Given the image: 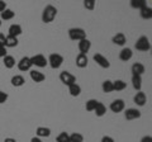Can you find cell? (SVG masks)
<instances>
[{"label": "cell", "instance_id": "6da1fadb", "mask_svg": "<svg viewBox=\"0 0 152 142\" xmlns=\"http://www.w3.org/2000/svg\"><path fill=\"white\" fill-rule=\"evenodd\" d=\"M57 15V8L53 5H46L42 12V22L43 23H52Z\"/></svg>", "mask_w": 152, "mask_h": 142}, {"label": "cell", "instance_id": "7a4b0ae2", "mask_svg": "<svg viewBox=\"0 0 152 142\" xmlns=\"http://www.w3.org/2000/svg\"><path fill=\"white\" fill-rule=\"evenodd\" d=\"M69 38L71 41H83L86 38V32L83 28H79V27H74V28H70L69 29Z\"/></svg>", "mask_w": 152, "mask_h": 142}, {"label": "cell", "instance_id": "3957f363", "mask_svg": "<svg viewBox=\"0 0 152 142\" xmlns=\"http://www.w3.org/2000/svg\"><path fill=\"white\" fill-rule=\"evenodd\" d=\"M47 62H48V65L53 70H57L64 64V56L60 53H51L48 56V59H47Z\"/></svg>", "mask_w": 152, "mask_h": 142}, {"label": "cell", "instance_id": "277c9868", "mask_svg": "<svg viewBox=\"0 0 152 142\" xmlns=\"http://www.w3.org/2000/svg\"><path fill=\"white\" fill-rule=\"evenodd\" d=\"M134 48L141 52H147L151 50V42L146 36H141L134 43Z\"/></svg>", "mask_w": 152, "mask_h": 142}, {"label": "cell", "instance_id": "5b68a950", "mask_svg": "<svg viewBox=\"0 0 152 142\" xmlns=\"http://www.w3.org/2000/svg\"><path fill=\"white\" fill-rule=\"evenodd\" d=\"M31 62H32V66H36V67H46V66L48 65L47 59L42 53H37L34 56H32Z\"/></svg>", "mask_w": 152, "mask_h": 142}, {"label": "cell", "instance_id": "8992f818", "mask_svg": "<svg viewBox=\"0 0 152 142\" xmlns=\"http://www.w3.org/2000/svg\"><path fill=\"white\" fill-rule=\"evenodd\" d=\"M60 81L64 85H66V86H70V85L76 83V78L71 72H69V71H62L60 74Z\"/></svg>", "mask_w": 152, "mask_h": 142}, {"label": "cell", "instance_id": "52a82bcc", "mask_svg": "<svg viewBox=\"0 0 152 142\" xmlns=\"http://www.w3.org/2000/svg\"><path fill=\"white\" fill-rule=\"evenodd\" d=\"M124 108H126V103L123 99H115V100H113L110 103V105H109V109L113 113H121L124 111Z\"/></svg>", "mask_w": 152, "mask_h": 142}, {"label": "cell", "instance_id": "ba28073f", "mask_svg": "<svg viewBox=\"0 0 152 142\" xmlns=\"http://www.w3.org/2000/svg\"><path fill=\"white\" fill-rule=\"evenodd\" d=\"M17 66H18L19 71H23V72H26V71H31V69H32L31 57H28V56H24V57H22L20 60L18 61Z\"/></svg>", "mask_w": 152, "mask_h": 142}, {"label": "cell", "instance_id": "9c48e42d", "mask_svg": "<svg viewBox=\"0 0 152 142\" xmlns=\"http://www.w3.org/2000/svg\"><path fill=\"white\" fill-rule=\"evenodd\" d=\"M93 60L99 66H100L102 69H109V67H110V62H109V60L105 57V56H103L102 53H95L93 56Z\"/></svg>", "mask_w": 152, "mask_h": 142}, {"label": "cell", "instance_id": "30bf717a", "mask_svg": "<svg viewBox=\"0 0 152 142\" xmlns=\"http://www.w3.org/2000/svg\"><path fill=\"white\" fill-rule=\"evenodd\" d=\"M124 118L127 121H134L141 118V112L137 108H128L124 112Z\"/></svg>", "mask_w": 152, "mask_h": 142}, {"label": "cell", "instance_id": "8fae6325", "mask_svg": "<svg viewBox=\"0 0 152 142\" xmlns=\"http://www.w3.org/2000/svg\"><path fill=\"white\" fill-rule=\"evenodd\" d=\"M79 51H80V53L81 55H86L88 52L90 51V48H91V42H90L88 38H85L83 41H79Z\"/></svg>", "mask_w": 152, "mask_h": 142}, {"label": "cell", "instance_id": "7c38bea8", "mask_svg": "<svg viewBox=\"0 0 152 142\" xmlns=\"http://www.w3.org/2000/svg\"><path fill=\"white\" fill-rule=\"evenodd\" d=\"M147 102V97L143 91H137L136 95L133 97V103L137 104L138 107H143Z\"/></svg>", "mask_w": 152, "mask_h": 142}, {"label": "cell", "instance_id": "4fadbf2b", "mask_svg": "<svg viewBox=\"0 0 152 142\" xmlns=\"http://www.w3.org/2000/svg\"><path fill=\"white\" fill-rule=\"evenodd\" d=\"M112 42H113L114 45H117V46H124V45H126V42H127V37H126L124 33L118 32L117 34H114V36H113Z\"/></svg>", "mask_w": 152, "mask_h": 142}, {"label": "cell", "instance_id": "5bb4252c", "mask_svg": "<svg viewBox=\"0 0 152 142\" xmlns=\"http://www.w3.org/2000/svg\"><path fill=\"white\" fill-rule=\"evenodd\" d=\"M132 57H133V52L131 48H128V47L122 48V51L119 52V60L123 61V62H128Z\"/></svg>", "mask_w": 152, "mask_h": 142}, {"label": "cell", "instance_id": "9a60e30c", "mask_svg": "<svg viewBox=\"0 0 152 142\" xmlns=\"http://www.w3.org/2000/svg\"><path fill=\"white\" fill-rule=\"evenodd\" d=\"M22 33H23V29H22L20 24H12L10 27H9V29H8V36L15 37V38H18Z\"/></svg>", "mask_w": 152, "mask_h": 142}, {"label": "cell", "instance_id": "2e32d148", "mask_svg": "<svg viewBox=\"0 0 152 142\" xmlns=\"http://www.w3.org/2000/svg\"><path fill=\"white\" fill-rule=\"evenodd\" d=\"M29 75H31V79L34 83H42V81H45V80H46L45 74L41 72V71H38V70H31Z\"/></svg>", "mask_w": 152, "mask_h": 142}, {"label": "cell", "instance_id": "e0dca14e", "mask_svg": "<svg viewBox=\"0 0 152 142\" xmlns=\"http://www.w3.org/2000/svg\"><path fill=\"white\" fill-rule=\"evenodd\" d=\"M131 71H132V75H140V76H142V75L145 74V71H146V67H145L143 64L134 62V64L132 65Z\"/></svg>", "mask_w": 152, "mask_h": 142}, {"label": "cell", "instance_id": "ac0fdd59", "mask_svg": "<svg viewBox=\"0 0 152 142\" xmlns=\"http://www.w3.org/2000/svg\"><path fill=\"white\" fill-rule=\"evenodd\" d=\"M75 62H76V66H77V67H80V69H85V67L88 66V64H89V59H88V56H86V55L79 53L77 56H76Z\"/></svg>", "mask_w": 152, "mask_h": 142}, {"label": "cell", "instance_id": "d6986e66", "mask_svg": "<svg viewBox=\"0 0 152 142\" xmlns=\"http://www.w3.org/2000/svg\"><path fill=\"white\" fill-rule=\"evenodd\" d=\"M132 86L136 91H141V89H142V76H140V75H132Z\"/></svg>", "mask_w": 152, "mask_h": 142}, {"label": "cell", "instance_id": "ffe728a7", "mask_svg": "<svg viewBox=\"0 0 152 142\" xmlns=\"http://www.w3.org/2000/svg\"><path fill=\"white\" fill-rule=\"evenodd\" d=\"M10 83L13 86H15V88H20L23 86V85L26 84V79L22 76V75H14V76L10 80Z\"/></svg>", "mask_w": 152, "mask_h": 142}, {"label": "cell", "instance_id": "44dd1931", "mask_svg": "<svg viewBox=\"0 0 152 142\" xmlns=\"http://www.w3.org/2000/svg\"><path fill=\"white\" fill-rule=\"evenodd\" d=\"M36 136L39 137V138H42V137H50L51 136V128H48V127H38V128L36 130Z\"/></svg>", "mask_w": 152, "mask_h": 142}, {"label": "cell", "instance_id": "7402d4cb", "mask_svg": "<svg viewBox=\"0 0 152 142\" xmlns=\"http://www.w3.org/2000/svg\"><path fill=\"white\" fill-rule=\"evenodd\" d=\"M140 15L142 19H146V20H148L152 18V8L148 7V5H146L145 8H142L141 10H140Z\"/></svg>", "mask_w": 152, "mask_h": 142}, {"label": "cell", "instance_id": "603a6c76", "mask_svg": "<svg viewBox=\"0 0 152 142\" xmlns=\"http://www.w3.org/2000/svg\"><path fill=\"white\" fill-rule=\"evenodd\" d=\"M69 93H70L71 97H79L80 94H81V86H80L77 83L70 85L69 86Z\"/></svg>", "mask_w": 152, "mask_h": 142}, {"label": "cell", "instance_id": "cb8c5ba5", "mask_svg": "<svg viewBox=\"0 0 152 142\" xmlns=\"http://www.w3.org/2000/svg\"><path fill=\"white\" fill-rule=\"evenodd\" d=\"M3 64H4V66H5L7 69H13L14 66H15V59H14L13 56H10V55H7L3 59Z\"/></svg>", "mask_w": 152, "mask_h": 142}, {"label": "cell", "instance_id": "d4e9b609", "mask_svg": "<svg viewBox=\"0 0 152 142\" xmlns=\"http://www.w3.org/2000/svg\"><path fill=\"white\" fill-rule=\"evenodd\" d=\"M19 43L18 38H15V37H12V36H7L5 37V48H13V47H17Z\"/></svg>", "mask_w": 152, "mask_h": 142}, {"label": "cell", "instance_id": "484cf974", "mask_svg": "<svg viewBox=\"0 0 152 142\" xmlns=\"http://www.w3.org/2000/svg\"><path fill=\"white\" fill-rule=\"evenodd\" d=\"M94 112H95V116H96V117H103V116L107 113V107L104 105L103 103L98 102V104H96V107H95Z\"/></svg>", "mask_w": 152, "mask_h": 142}, {"label": "cell", "instance_id": "4316f807", "mask_svg": "<svg viewBox=\"0 0 152 142\" xmlns=\"http://www.w3.org/2000/svg\"><path fill=\"white\" fill-rule=\"evenodd\" d=\"M0 14H1V17H0V19L1 20H10V19H13V18L15 17V13H14L12 9H8V8Z\"/></svg>", "mask_w": 152, "mask_h": 142}, {"label": "cell", "instance_id": "83f0119b", "mask_svg": "<svg viewBox=\"0 0 152 142\" xmlns=\"http://www.w3.org/2000/svg\"><path fill=\"white\" fill-rule=\"evenodd\" d=\"M127 88V83L123 81V80H115V81H113V91H122L124 90Z\"/></svg>", "mask_w": 152, "mask_h": 142}, {"label": "cell", "instance_id": "f1b7e54d", "mask_svg": "<svg viewBox=\"0 0 152 142\" xmlns=\"http://www.w3.org/2000/svg\"><path fill=\"white\" fill-rule=\"evenodd\" d=\"M146 5H147V3L145 0H131V8H133V9L141 10V9L145 8Z\"/></svg>", "mask_w": 152, "mask_h": 142}, {"label": "cell", "instance_id": "f546056e", "mask_svg": "<svg viewBox=\"0 0 152 142\" xmlns=\"http://www.w3.org/2000/svg\"><path fill=\"white\" fill-rule=\"evenodd\" d=\"M102 89L104 93H112L113 91V81L112 80H105L102 84Z\"/></svg>", "mask_w": 152, "mask_h": 142}, {"label": "cell", "instance_id": "4dcf8cb0", "mask_svg": "<svg viewBox=\"0 0 152 142\" xmlns=\"http://www.w3.org/2000/svg\"><path fill=\"white\" fill-rule=\"evenodd\" d=\"M69 136H70V142H84V136L79 133V132H74V133Z\"/></svg>", "mask_w": 152, "mask_h": 142}, {"label": "cell", "instance_id": "1f68e13d", "mask_svg": "<svg viewBox=\"0 0 152 142\" xmlns=\"http://www.w3.org/2000/svg\"><path fill=\"white\" fill-rule=\"evenodd\" d=\"M96 104H98L96 99H89V100L86 102V104H85V108H86L88 112H94L95 107H96Z\"/></svg>", "mask_w": 152, "mask_h": 142}, {"label": "cell", "instance_id": "d6a6232c", "mask_svg": "<svg viewBox=\"0 0 152 142\" xmlns=\"http://www.w3.org/2000/svg\"><path fill=\"white\" fill-rule=\"evenodd\" d=\"M57 142H70V136L66 132H61V133L56 137Z\"/></svg>", "mask_w": 152, "mask_h": 142}, {"label": "cell", "instance_id": "836d02e7", "mask_svg": "<svg viewBox=\"0 0 152 142\" xmlns=\"http://www.w3.org/2000/svg\"><path fill=\"white\" fill-rule=\"evenodd\" d=\"M84 8L88 10H94L95 8V0H84Z\"/></svg>", "mask_w": 152, "mask_h": 142}, {"label": "cell", "instance_id": "e575fe53", "mask_svg": "<svg viewBox=\"0 0 152 142\" xmlns=\"http://www.w3.org/2000/svg\"><path fill=\"white\" fill-rule=\"evenodd\" d=\"M8 98H9L8 93L0 90V104H4V103H5V102L8 100Z\"/></svg>", "mask_w": 152, "mask_h": 142}, {"label": "cell", "instance_id": "d590c367", "mask_svg": "<svg viewBox=\"0 0 152 142\" xmlns=\"http://www.w3.org/2000/svg\"><path fill=\"white\" fill-rule=\"evenodd\" d=\"M8 55V51L5 47H0V59H4Z\"/></svg>", "mask_w": 152, "mask_h": 142}, {"label": "cell", "instance_id": "8d00e7d4", "mask_svg": "<svg viewBox=\"0 0 152 142\" xmlns=\"http://www.w3.org/2000/svg\"><path fill=\"white\" fill-rule=\"evenodd\" d=\"M102 142H115V141H114V138L110 136H103Z\"/></svg>", "mask_w": 152, "mask_h": 142}, {"label": "cell", "instance_id": "74e56055", "mask_svg": "<svg viewBox=\"0 0 152 142\" xmlns=\"http://www.w3.org/2000/svg\"><path fill=\"white\" fill-rule=\"evenodd\" d=\"M0 47H5V36L0 33Z\"/></svg>", "mask_w": 152, "mask_h": 142}, {"label": "cell", "instance_id": "f35d334b", "mask_svg": "<svg viewBox=\"0 0 152 142\" xmlns=\"http://www.w3.org/2000/svg\"><path fill=\"white\" fill-rule=\"evenodd\" d=\"M141 142H152V137L150 135H147V136H143L141 138Z\"/></svg>", "mask_w": 152, "mask_h": 142}, {"label": "cell", "instance_id": "ab89813d", "mask_svg": "<svg viewBox=\"0 0 152 142\" xmlns=\"http://www.w3.org/2000/svg\"><path fill=\"white\" fill-rule=\"evenodd\" d=\"M5 9H7V3L3 1V0H0V13L4 12Z\"/></svg>", "mask_w": 152, "mask_h": 142}, {"label": "cell", "instance_id": "60d3db41", "mask_svg": "<svg viewBox=\"0 0 152 142\" xmlns=\"http://www.w3.org/2000/svg\"><path fill=\"white\" fill-rule=\"evenodd\" d=\"M31 142H42V140L39 138V137L34 136V137H32V138H31Z\"/></svg>", "mask_w": 152, "mask_h": 142}, {"label": "cell", "instance_id": "b9f144b4", "mask_svg": "<svg viewBox=\"0 0 152 142\" xmlns=\"http://www.w3.org/2000/svg\"><path fill=\"white\" fill-rule=\"evenodd\" d=\"M4 142H17V141L14 140V138H12V137H8V138L4 140Z\"/></svg>", "mask_w": 152, "mask_h": 142}, {"label": "cell", "instance_id": "7bdbcfd3", "mask_svg": "<svg viewBox=\"0 0 152 142\" xmlns=\"http://www.w3.org/2000/svg\"><path fill=\"white\" fill-rule=\"evenodd\" d=\"M1 24H3V22H1V19H0V27H1Z\"/></svg>", "mask_w": 152, "mask_h": 142}]
</instances>
